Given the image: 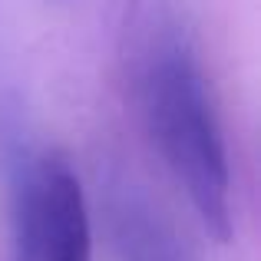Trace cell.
Returning <instances> with one entry per match:
<instances>
[{"mask_svg":"<svg viewBox=\"0 0 261 261\" xmlns=\"http://www.w3.org/2000/svg\"><path fill=\"white\" fill-rule=\"evenodd\" d=\"M106 225L116 261H189L175 228L133 185L109 195Z\"/></svg>","mask_w":261,"mask_h":261,"instance_id":"3","label":"cell"},{"mask_svg":"<svg viewBox=\"0 0 261 261\" xmlns=\"http://www.w3.org/2000/svg\"><path fill=\"white\" fill-rule=\"evenodd\" d=\"M10 261H43V172L23 166L13 178Z\"/></svg>","mask_w":261,"mask_h":261,"instance_id":"4","label":"cell"},{"mask_svg":"<svg viewBox=\"0 0 261 261\" xmlns=\"http://www.w3.org/2000/svg\"><path fill=\"white\" fill-rule=\"evenodd\" d=\"M146 113L169 169L185 185L212 238H231V172L225 142L198 70L178 53L155 63L146 86Z\"/></svg>","mask_w":261,"mask_h":261,"instance_id":"1","label":"cell"},{"mask_svg":"<svg viewBox=\"0 0 261 261\" xmlns=\"http://www.w3.org/2000/svg\"><path fill=\"white\" fill-rule=\"evenodd\" d=\"M43 172V261H93L86 198L66 162L46 159Z\"/></svg>","mask_w":261,"mask_h":261,"instance_id":"2","label":"cell"}]
</instances>
